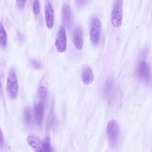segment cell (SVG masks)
Returning <instances> with one entry per match:
<instances>
[{"label": "cell", "mask_w": 152, "mask_h": 152, "mask_svg": "<svg viewBox=\"0 0 152 152\" xmlns=\"http://www.w3.org/2000/svg\"><path fill=\"white\" fill-rule=\"evenodd\" d=\"M62 20L64 25L66 28H69L71 27L72 23V15L70 7L65 4L62 8Z\"/></svg>", "instance_id": "9c48e42d"}, {"label": "cell", "mask_w": 152, "mask_h": 152, "mask_svg": "<svg viewBox=\"0 0 152 152\" xmlns=\"http://www.w3.org/2000/svg\"><path fill=\"white\" fill-rule=\"evenodd\" d=\"M90 1V0H74L76 7L78 8L85 7Z\"/></svg>", "instance_id": "e0dca14e"}, {"label": "cell", "mask_w": 152, "mask_h": 152, "mask_svg": "<svg viewBox=\"0 0 152 152\" xmlns=\"http://www.w3.org/2000/svg\"><path fill=\"white\" fill-rule=\"evenodd\" d=\"M7 43V34L1 23H0V45L2 47L6 46Z\"/></svg>", "instance_id": "5bb4252c"}, {"label": "cell", "mask_w": 152, "mask_h": 152, "mask_svg": "<svg viewBox=\"0 0 152 152\" xmlns=\"http://www.w3.org/2000/svg\"><path fill=\"white\" fill-rule=\"evenodd\" d=\"M48 93L47 88L44 86H40L38 90V93H39V99L41 100H44L46 97Z\"/></svg>", "instance_id": "9a60e30c"}, {"label": "cell", "mask_w": 152, "mask_h": 152, "mask_svg": "<svg viewBox=\"0 0 152 152\" xmlns=\"http://www.w3.org/2000/svg\"><path fill=\"white\" fill-rule=\"evenodd\" d=\"M122 22V0H115L111 14V23L115 27H119Z\"/></svg>", "instance_id": "3957f363"}, {"label": "cell", "mask_w": 152, "mask_h": 152, "mask_svg": "<svg viewBox=\"0 0 152 152\" xmlns=\"http://www.w3.org/2000/svg\"><path fill=\"white\" fill-rule=\"evenodd\" d=\"M18 90V81L16 74L13 69H11L8 75L7 79V91L11 99L16 98Z\"/></svg>", "instance_id": "7a4b0ae2"}, {"label": "cell", "mask_w": 152, "mask_h": 152, "mask_svg": "<svg viewBox=\"0 0 152 152\" xmlns=\"http://www.w3.org/2000/svg\"><path fill=\"white\" fill-rule=\"evenodd\" d=\"M33 12L35 15L39 14L40 12V4L39 0H33Z\"/></svg>", "instance_id": "2e32d148"}, {"label": "cell", "mask_w": 152, "mask_h": 152, "mask_svg": "<svg viewBox=\"0 0 152 152\" xmlns=\"http://www.w3.org/2000/svg\"><path fill=\"white\" fill-rule=\"evenodd\" d=\"M55 48L58 52L62 53L66 49V35L64 26H61L55 39Z\"/></svg>", "instance_id": "8992f818"}, {"label": "cell", "mask_w": 152, "mask_h": 152, "mask_svg": "<svg viewBox=\"0 0 152 152\" xmlns=\"http://www.w3.org/2000/svg\"><path fill=\"white\" fill-rule=\"evenodd\" d=\"M112 87V82L111 81V80H107L106 83V84L104 86V91L106 94H108L109 92H110Z\"/></svg>", "instance_id": "ac0fdd59"}, {"label": "cell", "mask_w": 152, "mask_h": 152, "mask_svg": "<svg viewBox=\"0 0 152 152\" xmlns=\"http://www.w3.org/2000/svg\"><path fill=\"white\" fill-rule=\"evenodd\" d=\"M44 112V104L42 102H38L34 107V118L37 124L39 126L42 125L43 116Z\"/></svg>", "instance_id": "30bf717a"}, {"label": "cell", "mask_w": 152, "mask_h": 152, "mask_svg": "<svg viewBox=\"0 0 152 152\" xmlns=\"http://www.w3.org/2000/svg\"><path fill=\"white\" fill-rule=\"evenodd\" d=\"M106 131L109 142L112 145L115 144L118 141L120 132L118 123L115 120H110L107 124Z\"/></svg>", "instance_id": "5b68a950"}, {"label": "cell", "mask_w": 152, "mask_h": 152, "mask_svg": "<svg viewBox=\"0 0 152 152\" xmlns=\"http://www.w3.org/2000/svg\"><path fill=\"white\" fill-rule=\"evenodd\" d=\"M28 144L36 152H50L52 151L50 139L46 137L43 140L35 135H29L27 138Z\"/></svg>", "instance_id": "6da1fadb"}, {"label": "cell", "mask_w": 152, "mask_h": 152, "mask_svg": "<svg viewBox=\"0 0 152 152\" xmlns=\"http://www.w3.org/2000/svg\"><path fill=\"white\" fill-rule=\"evenodd\" d=\"M101 28L102 24L99 18L96 17H93L90 26V37L93 45H97L99 42Z\"/></svg>", "instance_id": "277c9868"}, {"label": "cell", "mask_w": 152, "mask_h": 152, "mask_svg": "<svg viewBox=\"0 0 152 152\" xmlns=\"http://www.w3.org/2000/svg\"><path fill=\"white\" fill-rule=\"evenodd\" d=\"M45 17L47 27L51 29L53 26V11L49 1L46 2L45 5Z\"/></svg>", "instance_id": "ba28073f"}, {"label": "cell", "mask_w": 152, "mask_h": 152, "mask_svg": "<svg viewBox=\"0 0 152 152\" xmlns=\"http://www.w3.org/2000/svg\"><path fill=\"white\" fill-rule=\"evenodd\" d=\"M74 44L78 50H81L83 46V33L80 26L77 27L74 34Z\"/></svg>", "instance_id": "8fae6325"}, {"label": "cell", "mask_w": 152, "mask_h": 152, "mask_svg": "<svg viewBox=\"0 0 152 152\" xmlns=\"http://www.w3.org/2000/svg\"><path fill=\"white\" fill-rule=\"evenodd\" d=\"M27 0H16V4L18 8L22 9L24 7Z\"/></svg>", "instance_id": "ffe728a7"}, {"label": "cell", "mask_w": 152, "mask_h": 152, "mask_svg": "<svg viewBox=\"0 0 152 152\" xmlns=\"http://www.w3.org/2000/svg\"><path fill=\"white\" fill-rule=\"evenodd\" d=\"M94 80V75L92 70L89 67H86L82 74V80L83 83L87 85L93 83Z\"/></svg>", "instance_id": "7c38bea8"}, {"label": "cell", "mask_w": 152, "mask_h": 152, "mask_svg": "<svg viewBox=\"0 0 152 152\" xmlns=\"http://www.w3.org/2000/svg\"><path fill=\"white\" fill-rule=\"evenodd\" d=\"M0 91L2 92V86H1V81H0Z\"/></svg>", "instance_id": "7402d4cb"}, {"label": "cell", "mask_w": 152, "mask_h": 152, "mask_svg": "<svg viewBox=\"0 0 152 152\" xmlns=\"http://www.w3.org/2000/svg\"><path fill=\"white\" fill-rule=\"evenodd\" d=\"M137 74L140 79L145 81H148L150 79V68L147 62L143 60L141 61L137 68Z\"/></svg>", "instance_id": "52a82bcc"}, {"label": "cell", "mask_w": 152, "mask_h": 152, "mask_svg": "<svg viewBox=\"0 0 152 152\" xmlns=\"http://www.w3.org/2000/svg\"><path fill=\"white\" fill-rule=\"evenodd\" d=\"M23 119L24 124L29 126L32 122V113L30 107H25L23 112Z\"/></svg>", "instance_id": "4fadbf2b"}, {"label": "cell", "mask_w": 152, "mask_h": 152, "mask_svg": "<svg viewBox=\"0 0 152 152\" xmlns=\"http://www.w3.org/2000/svg\"><path fill=\"white\" fill-rule=\"evenodd\" d=\"M4 135L2 133V131L0 128V148H2L4 145Z\"/></svg>", "instance_id": "44dd1931"}, {"label": "cell", "mask_w": 152, "mask_h": 152, "mask_svg": "<svg viewBox=\"0 0 152 152\" xmlns=\"http://www.w3.org/2000/svg\"><path fill=\"white\" fill-rule=\"evenodd\" d=\"M31 66L35 69H40L42 67V64L39 61L36 60H33L31 62Z\"/></svg>", "instance_id": "d6986e66"}]
</instances>
